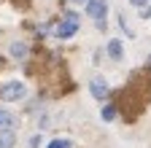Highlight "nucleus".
Wrapping results in <instances>:
<instances>
[{
    "label": "nucleus",
    "mask_w": 151,
    "mask_h": 148,
    "mask_svg": "<svg viewBox=\"0 0 151 148\" xmlns=\"http://www.w3.org/2000/svg\"><path fill=\"white\" fill-rule=\"evenodd\" d=\"M116 113H119V108H116V105H108V108H103V119H105V121L116 119Z\"/></svg>",
    "instance_id": "obj_10"
},
{
    "label": "nucleus",
    "mask_w": 151,
    "mask_h": 148,
    "mask_svg": "<svg viewBox=\"0 0 151 148\" xmlns=\"http://www.w3.org/2000/svg\"><path fill=\"white\" fill-rule=\"evenodd\" d=\"M46 148H73V143H70V140H65V137H60V140H51Z\"/></svg>",
    "instance_id": "obj_9"
},
{
    "label": "nucleus",
    "mask_w": 151,
    "mask_h": 148,
    "mask_svg": "<svg viewBox=\"0 0 151 148\" xmlns=\"http://www.w3.org/2000/svg\"><path fill=\"white\" fill-rule=\"evenodd\" d=\"M38 145H41V137H38V135H35V137L30 140V148H38Z\"/></svg>",
    "instance_id": "obj_12"
},
{
    "label": "nucleus",
    "mask_w": 151,
    "mask_h": 148,
    "mask_svg": "<svg viewBox=\"0 0 151 148\" xmlns=\"http://www.w3.org/2000/svg\"><path fill=\"white\" fill-rule=\"evenodd\" d=\"M14 143H16V135L11 129H0V148H14Z\"/></svg>",
    "instance_id": "obj_7"
},
{
    "label": "nucleus",
    "mask_w": 151,
    "mask_h": 148,
    "mask_svg": "<svg viewBox=\"0 0 151 148\" xmlns=\"http://www.w3.org/2000/svg\"><path fill=\"white\" fill-rule=\"evenodd\" d=\"M11 54H14L16 59H24L27 57V46L24 43H11Z\"/></svg>",
    "instance_id": "obj_8"
},
{
    "label": "nucleus",
    "mask_w": 151,
    "mask_h": 148,
    "mask_svg": "<svg viewBox=\"0 0 151 148\" xmlns=\"http://www.w3.org/2000/svg\"><path fill=\"white\" fill-rule=\"evenodd\" d=\"M129 3H132V6H138V8H143V6L148 3V0H129Z\"/></svg>",
    "instance_id": "obj_13"
},
{
    "label": "nucleus",
    "mask_w": 151,
    "mask_h": 148,
    "mask_svg": "<svg viewBox=\"0 0 151 148\" xmlns=\"http://www.w3.org/2000/svg\"><path fill=\"white\" fill-rule=\"evenodd\" d=\"M151 100V65L143 67V70H135L129 76L127 86L116 92V108H119V113L132 124L148 105Z\"/></svg>",
    "instance_id": "obj_1"
},
{
    "label": "nucleus",
    "mask_w": 151,
    "mask_h": 148,
    "mask_svg": "<svg viewBox=\"0 0 151 148\" xmlns=\"http://www.w3.org/2000/svg\"><path fill=\"white\" fill-rule=\"evenodd\" d=\"M76 30H78V14H68L65 22L57 27V35H60V38H70Z\"/></svg>",
    "instance_id": "obj_4"
},
{
    "label": "nucleus",
    "mask_w": 151,
    "mask_h": 148,
    "mask_svg": "<svg viewBox=\"0 0 151 148\" xmlns=\"http://www.w3.org/2000/svg\"><path fill=\"white\" fill-rule=\"evenodd\" d=\"M86 14L92 16L97 27H105V14H108V3L105 0H86Z\"/></svg>",
    "instance_id": "obj_2"
},
{
    "label": "nucleus",
    "mask_w": 151,
    "mask_h": 148,
    "mask_svg": "<svg viewBox=\"0 0 151 148\" xmlns=\"http://www.w3.org/2000/svg\"><path fill=\"white\" fill-rule=\"evenodd\" d=\"M24 84H19V81H14V84H6L3 89H0V97L3 100H22L24 97Z\"/></svg>",
    "instance_id": "obj_3"
},
{
    "label": "nucleus",
    "mask_w": 151,
    "mask_h": 148,
    "mask_svg": "<svg viewBox=\"0 0 151 148\" xmlns=\"http://www.w3.org/2000/svg\"><path fill=\"white\" fill-rule=\"evenodd\" d=\"M108 54H111V59H122V57H124V46H122V41L113 38V41L108 43Z\"/></svg>",
    "instance_id": "obj_6"
},
{
    "label": "nucleus",
    "mask_w": 151,
    "mask_h": 148,
    "mask_svg": "<svg viewBox=\"0 0 151 148\" xmlns=\"http://www.w3.org/2000/svg\"><path fill=\"white\" fill-rule=\"evenodd\" d=\"M89 89H92V94H94V100H105V97H108V84H105L103 78H92Z\"/></svg>",
    "instance_id": "obj_5"
},
{
    "label": "nucleus",
    "mask_w": 151,
    "mask_h": 148,
    "mask_svg": "<svg viewBox=\"0 0 151 148\" xmlns=\"http://www.w3.org/2000/svg\"><path fill=\"white\" fill-rule=\"evenodd\" d=\"M8 124H11V116L6 113L3 108H0V127H8Z\"/></svg>",
    "instance_id": "obj_11"
}]
</instances>
